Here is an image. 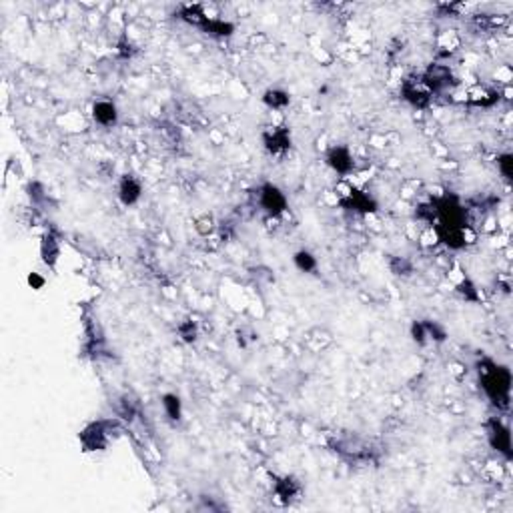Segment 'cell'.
<instances>
[{"mask_svg": "<svg viewBox=\"0 0 513 513\" xmlns=\"http://www.w3.org/2000/svg\"><path fill=\"white\" fill-rule=\"evenodd\" d=\"M477 373L481 389L485 391L488 399L493 407L507 411L512 401V373L507 367L497 365L491 359H483L477 363Z\"/></svg>", "mask_w": 513, "mask_h": 513, "instance_id": "6da1fadb", "label": "cell"}, {"mask_svg": "<svg viewBox=\"0 0 513 513\" xmlns=\"http://www.w3.org/2000/svg\"><path fill=\"white\" fill-rule=\"evenodd\" d=\"M160 405H163V411H165V415H167L169 421L179 423L180 419H182V401H180V397L177 393H165L160 397Z\"/></svg>", "mask_w": 513, "mask_h": 513, "instance_id": "e0dca14e", "label": "cell"}, {"mask_svg": "<svg viewBox=\"0 0 513 513\" xmlns=\"http://www.w3.org/2000/svg\"><path fill=\"white\" fill-rule=\"evenodd\" d=\"M389 267L395 275H409L413 271V265L405 259V257H391L389 259Z\"/></svg>", "mask_w": 513, "mask_h": 513, "instance_id": "4316f807", "label": "cell"}, {"mask_svg": "<svg viewBox=\"0 0 513 513\" xmlns=\"http://www.w3.org/2000/svg\"><path fill=\"white\" fill-rule=\"evenodd\" d=\"M488 441H490L491 449L501 453L507 461L512 459V433H510V427L499 417H491L488 421Z\"/></svg>", "mask_w": 513, "mask_h": 513, "instance_id": "5b68a950", "label": "cell"}, {"mask_svg": "<svg viewBox=\"0 0 513 513\" xmlns=\"http://www.w3.org/2000/svg\"><path fill=\"white\" fill-rule=\"evenodd\" d=\"M116 197L123 207H134L143 197V182L134 175H123L116 185Z\"/></svg>", "mask_w": 513, "mask_h": 513, "instance_id": "30bf717a", "label": "cell"}, {"mask_svg": "<svg viewBox=\"0 0 513 513\" xmlns=\"http://www.w3.org/2000/svg\"><path fill=\"white\" fill-rule=\"evenodd\" d=\"M437 45H439V48L447 50V52H453V50H457L459 45H461V39H459V34L455 30H446V32H441Z\"/></svg>", "mask_w": 513, "mask_h": 513, "instance_id": "7402d4cb", "label": "cell"}, {"mask_svg": "<svg viewBox=\"0 0 513 513\" xmlns=\"http://www.w3.org/2000/svg\"><path fill=\"white\" fill-rule=\"evenodd\" d=\"M465 103L471 105V107L488 109V107H493L495 103H499V90L485 89V87H473V89L465 90Z\"/></svg>", "mask_w": 513, "mask_h": 513, "instance_id": "9a60e30c", "label": "cell"}, {"mask_svg": "<svg viewBox=\"0 0 513 513\" xmlns=\"http://www.w3.org/2000/svg\"><path fill=\"white\" fill-rule=\"evenodd\" d=\"M263 147L271 156H285L291 151L293 138H291V131L287 127H267L263 134H261Z\"/></svg>", "mask_w": 513, "mask_h": 513, "instance_id": "277c9868", "label": "cell"}, {"mask_svg": "<svg viewBox=\"0 0 513 513\" xmlns=\"http://www.w3.org/2000/svg\"><path fill=\"white\" fill-rule=\"evenodd\" d=\"M26 283H28V287H30V289L41 291L46 285V279L41 275V273H28Z\"/></svg>", "mask_w": 513, "mask_h": 513, "instance_id": "83f0119b", "label": "cell"}, {"mask_svg": "<svg viewBox=\"0 0 513 513\" xmlns=\"http://www.w3.org/2000/svg\"><path fill=\"white\" fill-rule=\"evenodd\" d=\"M41 259L45 263L46 267L54 269L59 259H61V241L54 233H45L43 239H41Z\"/></svg>", "mask_w": 513, "mask_h": 513, "instance_id": "5bb4252c", "label": "cell"}, {"mask_svg": "<svg viewBox=\"0 0 513 513\" xmlns=\"http://www.w3.org/2000/svg\"><path fill=\"white\" fill-rule=\"evenodd\" d=\"M421 81H423L425 87L431 90V94H435V92H443L451 87L453 74L446 65H431L421 74Z\"/></svg>", "mask_w": 513, "mask_h": 513, "instance_id": "8fae6325", "label": "cell"}, {"mask_svg": "<svg viewBox=\"0 0 513 513\" xmlns=\"http://www.w3.org/2000/svg\"><path fill=\"white\" fill-rule=\"evenodd\" d=\"M401 96L415 109H425L431 103V90L427 89L421 81V76L417 78H407L401 83Z\"/></svg>", "mask_w": 513, "mask_h": 513, "instance_id": "ba28073f", "label": "cell"}, {"mask_svg": "<svg viewBox=\"0 0 513 513\" xmlns=\"http://www.w3.org/2000/svg\"><path fill=\"white\" fill-rule=\"evenodd\" d=\"M457 273H459V275H453V273L449 271V279H451L453 289L461 295V299H465L469 303H479V301H481L479 291L475 287V283L468 277L465 269L461 267V265H457Z\"/></svg>", "mask_w": 513, "mask_h": 513, "instance_id": "4fadbf2b", "label": "cell"}, {"mask_svg": "<svg viewBox=\"0 0 513 513\" xmlns=\"http://www.w3.org/2000/svg\"><path fill=\"white\" fill-rule=\"evenodd\" d=\"M419 243L423 249H433V247L439 245V237H437V231H435V224H429L425 227L419 235Z\"/></svg>", "mask_w": 513, "mask_h": 513, "instance_id": "d4e9b609", "label": "cell"}, {"mask_svg": "<svg viewBox=\"0 0 513 513\" xmlns=\"http://www.w3.org/2000/svg\"><path fill=\"white\" fill-rule=\"evenodd\" d=\"M325 163L327 167L333 171L335 175H339L341 179H349L351 173L355 171V156L353 153L345 147V145H335L327 151L325 155Z\"/></svg>", "mask_w": 513, "mask_h": 513, "instance_id": "8992f818", "label": "cell"}, {"mask_svg": "<svg viewBox=\"0 0 513 513\" xmlns=\"http://www.w3.org/2000/svg\"><path fill=\"white\" fill-rule=\"evenodd\" d=\"M261 101H263V105L267 107L269 111L283 112L291 105V94L287 90L275 87V89L265 90L263 96H261Z\"/></svg>", "mask_w": 513, "mask_h": 513, "instance_id": "2e32d148", "label": "cell"}, {"mask_svg": "<svg viewBox=\"0 0 513 513\" xmlns=\"http://www.w3.org/2000/svg\"><path fill=\"white\" fill-rule=\"evenodd\" d=\"M425 329H427V335L431 341H437V343H443L447 339V331L437 323V321H423Z\"/></svg>", "mask_w": 513, "mask_h": 513, "instance_id": "484cf974", "label": "cell"}, {"mask_svg": "<svg viewBox=\"0 0 513 513\" xmlns=\"http://www.w3.org/2000/svg\"><path fill=\"white\" fill-rule=\"evenodd\" d=\"M177 335H179V339L182 343L193 345L197 341V337H199V327H197L195 321L185 319V321H180L179 325H177Z\"/></svg>", "mask_w": 513, "mask_h": 513, "instance_id": "44dd1931", "label": "cell"}, {"mask_svg": "<svg viewBox=\"0 0 513 513\" xmlns=\"http://www.w3.org/2000/svg\"><path fill=\"white\" fill-rule=\"evenodd\" d=\"M90 116H92V121L98 127L112 129L118 123V109H116V105L112 101H109V98H98L90 107Z\"/></svg>", "mask_w": 513, "mask_h": 513, "instance_id": "7c38bea8", "label": "cell"}, {"mask_svg": "<svg viewBox=\"0 0 513 513\" xmlns=\"http://www.w3.org/2000/svg\"><path fill=\"white\" fill-rule=\"evenodd\" d=\"M114 431H118V423L112 419H98L89 423L81 433H78V441L83 451H105L111 446Z\"/></svg>", "mask_w": 513, "mask_h": 513, "instance_id": "7a4b0ae2", "label": "cell"}, {"mask_svg": "<svg viewBox=\"0 0 513 513\" xmlns=\"http://www.w3.org/2000/svg\"><path fill=\"white\" fill-rule=\"evenodd\" d=\"M293 265L299 269L301 273L313 275V273H317V269H319V261H317V257L313 255L311 251L299 249V251L293 255Z\"/></svg>", "mask_w": 513, "mask_h": 513, "instance_id": "ac0fdd59", "label": "cell"}, {"mask_svg": "<svg viewBox=\"0 0 513 513\" xmlns=\"http://www.w3.org/2000/svg\"><path fill=\"white\" fill-rule=\"evenodd\" d=\"M339 202H341L343 207L355 211V213H361V215H371V213L377 211V202H375V199H373L369 193L357 189L355 185H347L345 193H341V197H339Z\"/></svg>", "mask_w": 513, "mask_h": 513, "instance_id": "52a82bcc", "label": "cell"}, {"mask_svg": "<svg viewBox=\"0 0 513 513\" xmlns=\"http://www.w3.org/2000/svg\"><path fill=\"white\" fill-rule=\"evenodd\" d=\"M331 343H333V335L329 333L325 327H315V329H311L309 335H307V347H309L311 351H323V349H327Z\"/></svg>", "mask_w": 513, "mask_h": 513, "instance_id": "d6986e66", "label": "cell"}, {"mask_svg": "<svg viewBox=\"0 0 513 513\" xmlns=\"http://www.w3.org/2000/svg\"><path fill=\"white\" fill-rule=\"evenodd\" d=\"M411 339H413V343H417L419 347H425V345L429 343V335H427L423 321H413V323H411Z\"/></svg>", "mask_w": 513, "mask_h": 513, "instance_id": "cb8c5ba5", "label": "cell"}, {"mask_svg": "<svg viewBox=\"0 0 513 513\" xmlns=\"http://www.w3.org/2000/svg\"><path fill=\"white\" fill-rule=\"evenodd\" d=\"M497 171L505 180H512L513 175V156L512 153H503L497 156Z\"/></svg>", "mask_w": 513, "mask_h": 513, "instance_id": "603a6c76", "label": "cell"}, {"mask_svg": "<svg viewBox=\"0 0 513 513\" xmlns=\"http://www.w3.org/2000/svg\"><path fill=\"white\" fill-rule=\"evenodd\" d=\"M301 491H303L301 483L293 475H283V477L275 479V483H273V499L285 507V505H291L293 501L299 499Z\"/></svg>", "mask_w": 513, "mask_h": 513, "instance_id": "9c48e42d", "label": "cell"}, {"mask_svg": "<svg viewBox=\"0 0 513 513\" xmlns=\"http://www.w3.org/2000/svg\"><path fill=\"white\" fill-rule=\"evenodd\" d=\"M257 202H259V209L267 215L269 219H281L289 209L285 193L273 182H265V185L259 187Z\"/></svg>", "mask_w": 513, "mask_h": 513, "instance_id": "3957f363", "label": "cell"}, {"mask_svg": "<svg viewBox=\"0 0 513 513\" xmlns=\"http://www.w3.org/2000/svg\"><path fill=\"white\" fill-rule=\"evenodd\" d=\"M193 229H195V233H197L199 237L207 239V237H211V235L217 231V219H215L211 213H202L199 217H195Z\"/></svg>", "mask_w": 513, "mask_h": 513, "instance_id": "ffe728a7", "label": "cell"}]
</instances>
